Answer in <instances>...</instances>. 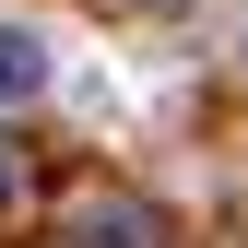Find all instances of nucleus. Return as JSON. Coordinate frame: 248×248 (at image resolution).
<instances>
[{
    "mask_svg": "<svg viewBox=\"0 0 248 248\" xmlns=\"http://www.w3.org/2000/svg\"><path fill=\"white\" fill-rule=\"evenodd\" d=\"M12 177H24V166H12V142H0V213H12Z\"/></svg>",
    "mask_w": 248,
    "mask_h": 248,
    "instance_id": "3",
    "label": "nucleus"
},
{
    "mask_svg": "<svg viewBox=\"0 0 248 248\" xmlns=\"http://www.w3.org/2000/svg\"><path fill=\"white\" fill-rule=\"evenodd\" d=\"M24 95H47V47L12 24V36H0V107H24Z\"/></svg>",
    "mask_w": 248,
    "mask_h": 248,
    "instance_id": "2",
    "label": "nucleus"
},
{
    "mask_svg": "<svg viewBox=\"0 0 248 248\" xmlns=\"http://www.w3.org/2000/svg\"><path fill=\"white\" fill-rule=\"evenodd\" d=\"M71 248H154V213H142V201H83Z\"/></svg>",
    "mask_w": 248,
    "mask_h": 248,
    "instance_id": "1",
    "label": "nucleus"
}]
</instances>
